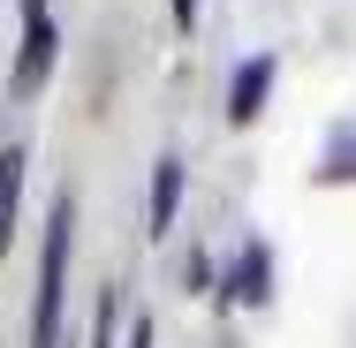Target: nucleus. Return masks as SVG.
I'll list each match as a JSON object with an SVG mask.
<instances>
[{
	"label": "nucleus",
	"mask_w": 356,
	"mask_h": 348,
	"mask_svg": "<svg viewBox=\"0 0 356 348\" xmlns=\"http://www.w3.org/2000/svg\"><path fill=\"white\" fill-rule=\"evenodd\" d=\"M318 182H356V129L326 144V159H318Z\"/></svg>",
	"instance_id": "nucleus-7"
},
{
	"label": "nucleus",
	"mask_w": 356,
	"mask_h": 348,
	"mask_svg": "<svg viewBox=\"0 0 356 348\" xmlns=\"http://www.w3.org/2000/svg\"><path fill=\"white\" fill-rule=\"evenodd\" d=\"M129 348H152V326H144V318L129 326Z\"/></svg>",
	"instance_id": "nucleus-9"
},
{
	"label": "nucleus",
	"mask_w": 356,
	"mask_h": 348,
	"mask_svg": "<svg viewBox=\"0 0 356 348\" xmlns=\"http://www.w3.org/2000/svg\"><path fill=\"white\" fill-rule=\"evenodd\" d=\"M273 69H281L273 53H250V61L235 69V83H227V122H235V129L266 114V91H273Z\"/></svg>",
	"instance_id": "nucleus-3"
},
{
	"label": "nucleus",
	"mask_w": 356,
	"mask_h": 348,
	"mask_svg": "<svg viewBox=\"0 0 356 348\" xmlns=\"http://www.w3.org/2000/svg\"><path fill=\"white\" fill-rule=\"evenodd\" d=\"M266 295H273V265H266V250L250 242L243 265H235V303H266Z\"/></svg>",
	"instance_id": "nucleus-6"
},
{
	"label": "nucleus",
	"mask_w": 356,
	"mask_h": 348,
	"mask_svg": "<svg viewBox=\"0 0 356 348\" xmlns=\"http://www.w3.org/2000/svg\"><path fill=\"white\" fill-rule=\"evenodd\" d=\"M175 212H182V159H175V151H159V159H152V205H144V235H152V242H167Z\"/></svg>",
	"instance_id": "nucleus-4"
},
{
	"label": "nucleus",
	"mask_w": 356,
	"mask_h": 348,
	"mask_svg": "<svg viewBox=\"0 0 356 348\" xmlns=\"http://www.w3.org/2000/svg\"><path fill=\"white\" fill-rule=\"evenodd\" d=\"M69 242H76V197H54V219H46V250H38L31 348H61V303H69Z\"/></svg>",
	"instance_id": "nucleus-1"
},
{
	"label": "nucleus",
	"mask_w": 356,
	"mask_h": 348,
	"mask_svg": "<svg viewBox=\"0 0 356 348\" xmlns=\"http://www.w3.org/2000/svg\"><path fill=\"white\" fill-rule=\"evenodd\" d=\"M175 23L190 31V23H197V0H175Z\"/></svg>",
	"instance_id": "nucleus-8"
},
{
	"label": "nucleus",
	"mask_w": 356,
	"mask_h": 348,
	"mask_svg": "<svg viewBox=\"0 0 356 348\" xmlns=\"http://www.w3.org/2000/svg\"><path fill=\"white\" fill-rule=\"evenodd\" d=\"M23 167H31V151H23V144H8V151H0V250L15 242V205H23Z\"/></svg>",
	"instance_id": "nucleus-5"
},
{
	"label": "nucleus",
	"mask_w": 356,
	"mask_h": 348,
	"mask_svg": "<svg viewBox=\"0 0 356 348\" xmlns=\"http://www.w3.org/2000/svg\"><path fill=\"white\" fill-rule=\"evenodd\" d=\"M54 53H61V31H54V8L46 0H23V46H15V99H31L46 76H54Z\"/></svg>",
	"instance_id": "nucleus-2"
}]
</instances>
